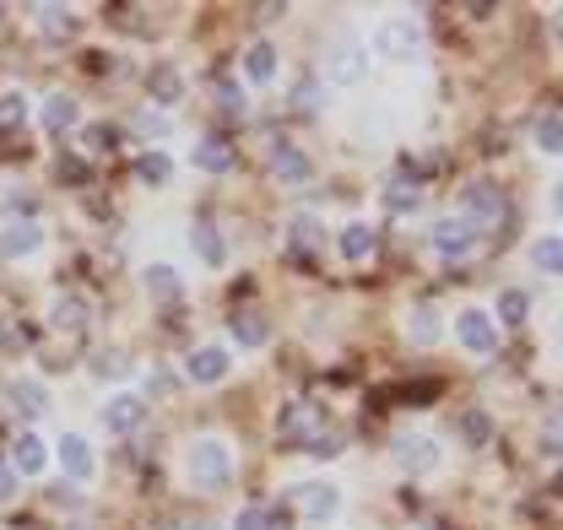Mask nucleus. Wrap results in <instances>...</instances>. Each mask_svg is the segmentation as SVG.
<instances>
[{
  "mask_svg": "<svg viewBox=\"0 0 563 530\" xmlns=\"http://www.w3.org/2000/svg\"><path fill=\"white\" fill-rule=\"evenodd\" d=\"M185 476L190 487H222L233 476V444L222 433H196L185 444Z\"/></svg>",
  "mask_w": 563,
  "mask_h": 530,
  "instance_id": "nucleus-1",
  "label": "nucleus"
},
{
  "mask_svg": "<svg viewBox=\"0 0 563 530\" xmlns=\"http://www.w3.org/2000/svg\"><path fill=\"white\" fill-rule=\"evenodd\" d=\"M287 498H292V509H298V520L303 526H336L342 520V509H347V493L336 487V482H325V476H309V482H292L287 487Z\"/></svg>",
  "mask_w": 563,
  "mask_h": 530,
  "instance_id": "nucleus-2",
  "label": "nucleus"
},
{
  "mask_svg": "<svg viewBox=\"0 0 563 530\" xmlns=\"http://www.w3.org/2000/svg\"><path fill=\"white\" fill-rule=\"evenodd\" d=\"M363 76H368V38L336 33L325 49V87H357Z\"/></svg>",
  "mask_w": 563,
  "mask_h": 530,
  "instance_id": "nucleus-3",
  "label": "nucleus"
},
{
  "mask_svg": "<svg viewBox=\"0 0 563 530\" xmlns=\"http://www.w3.org/2000/svg\"><path fill=\"white\" fill-rule=\"evenodd\" d=\"M422 49V22L418 16H385L368 38V55H385V60H412Z\"/></svg>",
  "mask_w": 563,
  "mask_h": 530,
  "instance_id": "nucleus-4",
  "label": "nucleus"
},
{
  "mask_svg": "<svg viewBox=\"0 0 563 530\" xmlns=\"http://www.w3.org/2000/svg\"><path fill=\"white\" fill-rule=\"evenodd\" d=\"M428 244H433V255L439 261H472L477 255V244H483V233L466 222V217H439L433 228H428Z\"/></svg>",
  "mask_w": 563,
  "mask_h": 530,
  "instance_id": "nucleus-5",
  "label": "nucleus"
},
{
  "mask_svg": "<svg viewBox=\"0 0 563 530\" xmlns=\"http://www.w3.org/2000/svg\"><path fill=\"white\" fill-rule=\"evenodd\" d=\"M504 211H509V206H504V190H498L493 179H472V185L461 190V211H455V217H466L477 233H493V228L504 222Z\"/></svg>",
  "mask_w": 563,
  "mask_h": 530,
  "instance_id": "nucleus-6",
  "label": "nucleus"
},
{
  "mask_svg": "<svg viewBox=\"0 0 563 530\" xmlns=\"http://www.w3.org/2000/svg\"><path fill=\"white\" fill-rule=\"evenodd\" d=\"M146 417H152V406H146L141 390H114V396L103 400V411H98V422H103L109 439H131Z\"/></svg>",
  "mask_w": 563,
  "mask_h": 530,
  "instance_id": "nucleus-7",
  "label": "nucleus"
},
{
  "mask_svg": "<svg viewBox=\"0 0 563 530\" xmlns=\"http://www.w3.org/2000/svg\"><path fill=\"white\" fill-rule=\"evenodd\" d=\"M228 374H233V346H228V341H207V346H196V352L185 357V379H190L196 390L222 385Z\"/></svg>",
  "mask_w": 563,
  "mask_h": 530,
  "instance_id": "nucleus-8",
  "label": "nucleus"
},
{
  "mask_svg": "<svg viewBox=\"0 0 563 530\" xmlns=\"http://www.w3.org/2000/svg\"><path fill=\"white\" fill-rule=\"evenodd\" d=\"M390 461H396V471H407V476H428V471H439L444 450L428 433H396L390 439Z\"/></svg>",
  "mask_w": 563,
  "mask_h": 530,
  "instance_id": "nucleus-9",
  "label": "nucleus"
},
{
  "mask_svg": "<svg viewBox=\"0 0 563 530\" xmlns=\"http://www.w3.org/2000/svg\"><path fill=\"white\" fill-rule=\"evenodd\" d=\"M5 465L22 476V482H33V476H44L49 465H55V444L44 439V433H33V428H22L16 439H11V455H5Z\"/></svg>",
  "mask_w": 563,
  "mask_h": 530,
  "instance_id": "nucleus-10",
  "label": "nucleus"
},
{
  "mask_svg": "<svg viewBox=\"0 0 563 530\" xmlns=\"http://www.w3.org/2000/svg\"><path fill=\"white\" fill-rule=\"evenodd\" d=\"M44 222L38 217H5L0 222V261H33L44 250Z\"/></svg>",
  "mask_w": 563,
  "mask_h": 530,
  "instance_id": "nucleus-11",
  "label": "nucleus"
},
{
  "mask_svg": "<svg viewBox=\"0 0 563 530\" xmlns=\"http://www.w3.org/2000/svg\"><path fill=\"white\" fill-rule=\"evenodd\" d=\"M55 465L66 471V482H92V476H98V450H92V439H87V433H60Z\"/></svg>",
  "mask_w": 563,
  "mask_h": 530,
  "instance_id": "nucleus-12",
  "label": "nucleus"
},
{
  "mask_svg": "<svg viewBox=\"0 0 563 530\" xmlns=\"http://www.w3.org/2000/svg\"><path fill=\"white\" fill-rule=\"evenodd\" d=\"M455 341H461L472 357H488L493 346H498V325H493L488 309H461V314H455Z\"/></svg>",
  "mask_w": 563,
  "mask_h": 530,
  "instance_id": "nucleus-13",
  "label": "nucleus"
},
{
  "mask_svg": "<svg viewBox=\"0 0 563 530\" xmlns=\"http://www.w3.org/2000/svg\"><path fill=\"white\" fill-rule=\"evenodd\" d=\"M5 406L22 411V417H44L49 411V385L38 374H16V379H5Z\"/></svg>",
  "mask_w": 563,
  "mask_h": 530,
  "instance_id": "nucleus-14",
  "label": "nucleus"
},
{
  "mask_svg": "<svg viewBox=\"0 0 563 530\" xmlns=\"http://www.w3.org/2000/svg\"><path fill=\"white\" fill-rule=\"evenodd\" d=\"M33 114H38V125H44L49 135L81 131V103H76L70 92H49V98H44V103H38Z\"/></svg>",
  "mask_w": 563,
  "mask_h": 530,
  "instance_id": "nucleus-15",
  "label": "nucleus"
},
{
  "mask_svg": "<svg viewBox=\"0 0 563 530\" xmlns=\"http://www.w3.org/2000/svg\"><path fill=\"white\" fill-rule=\"evenodd\" d=\"M228 341H233L239 352H261V346L272 341L266 314H261V309H233V314H228Z\"/></svg>",
  "mask_w": 563,
  "mask_h": 530,
  "instance_id": "nucleus-16",
  "label": "nucleus"
},
{
  "mask_svg": "<svg viewBox=\"0 0 563 530\" xmlns=\"http://www.w3.org/2000/svg\"><path fill=\"white\" fill-rule=\"evenodd\" d=\"M277 66H282V55L272 38H255V44L239 55V70H244L250 87H272V81H277Z\"/></svg>",
  "mask_w": 563,
  "mask_h": 530,
  "instance_id": "nucleus-17",
  "label": "nucleus"
},
{
  "mask_svg": "<svg viewBox=\"0 0 563 530\" xmlns=\"http://www.w3.org/2000/svg\"><path fill=\"white\" fill-rule=\"evenodd\" d=\"M272 179H282V185H309L314 179V157L303 152V146H272Z\"/></svg>",
  "mask_w": 563,
  "mask_h": 530,
  "instance_id": "nucleus-18",
  "label": "nucleus"
},
{
  "mask_svg": "<svg viewBox=\"0 0 563 530\" xmlns=\"http://www.w3.org/2000/svg\"><path fill=\"white\" fill-rule=\"evenodd\" d=\"M141 287H146L152 303H174V298L185 292V276H179V265L152 261V265H141Z\"/></svg>",
  "mask_w": 563,
  "mask_h": 530,
  "instance_id": "nucleus-19",
  "label": "nucleus"
},
{
  "mask_svg": "<svg viewBox=\"0 0 563 530\" xmlns=\"http://www.w3.org/2000/svg\"><path fill=\"white\" fill-rule=\"evenodd\" d=\"M379 206H385L390 217H412V211H422V185L412 179V174H396V179H385Z\"/></svg>",
  "mask_w": 563,
  "mask_h": 530,
  "instance_id": "nucleus-20",
  "label": "nucleus"
},
{
  "mask_svg": "<svg viewBox=\"0 0 563 530\" xmlns=\"http://www.w3.org/2000/svg\"><path fill=\"white\" fill-rule=\"evenodd\" d=\"M314 422H320V411H314L309 400H282V411H277V433L282 439L309 444V439H314Z\"/></svg>",
  "mask_w": 563,
  "mask_h": 530,
  "instance_id": "nucleus-21",
  "label": "nucleus"
},
{
  "mask_svg": "<svg viewBox=\"0 0 563 530\" xmlns=\"http://www.w3.org/2000/svg\"><path fill=\"white\" fill-rule=\"evenodd\" d=\"M439 335H444V314H439L433 303H412V309H407V341H412V346H433Z\"/></svg>",
  "mask_w": 563,
  "mask_h": 530,
  "instance_id": "nucleus-22",
  "label": "nucleus"
},
{
  "mask_svg": "<svg viewBox=\"0 0 563 530\" xmlns=\"http://www.w3.org/2000/svg\"><path fill=\"white\" fill-rule=\"evenodd\" d=\"M374 244H379V233H374L368 222H347L342 239H336V250H342V261L347 265H363L368 255H374Z\"/></svg>",
  "mask_w": 563,
  "mask_h": 530,
  "instance_id": "nucleus-23",
  "label": "nucleus"
},
{
  "mask_svg": "<svg viewBox=\"0 0 563 530\" xmlns=\"http://www.w3.org/2000/svg\"><path fill=\"white\" fill-rule=\"evenodd\" d=\"M190 163H196L201 174H228V168H233V146H228L222 135H201L196 152H190Z\"/></svg>",
  "mask_w": 563,
  "mask_h": 530,
  "instance_id": "nucleus-24",
  "label": "nucleus"
},
{
  "mask_svg": "<svg viewBox=\"0 0 563 530\" xmlns=\"http://www.w3.org/2000/svg\"><path fill=\"white\" fill-rule=\"evenodd\" d=\"M146 92H152V109H174V103L185 98V81H179V70L174 66H152Z\"/></svg>",
  "mask_w": 563,
  "mask_h": 530,
  "instance_id": "nucleus-25",
  "label": "nucleus"
},
{
  "mask_svg": "<svg viewBox=\"0 0 563 530\" xmlns=\"http://www.w3.org/2000/svg\"><path fill=\"white\" fill-rule=\"evenodd\" d=\"M526 314H531V298H526L520 287L498 292V309H493V325H498V331H515V325H526Z\"/></svg>",
  "mask_w": 563,
  "mask_h": 530,
  "instance_id": "nucleus-26",
  "label": "nucleus"
},
{
  "mask_svg": "<svg viewBox=\"0 0 563 530\" xmlns=\"http://www.w3.org/2000/svg\"><path fill=\"white\" fill-rule=\"evenodd\" d=\"M27 120H33V98L22 87H5L0 92V131H22Z\"/></svg>",
  "mask_w": 563,
  "mask_h": 530,
  "instance_id": "nucleus-27",
  "label": "nucleus"
},
{
  "mask_svg": "<svg viewBox=\"0 0 563 530\" xmlns=\"http://www.w3.org/2000/svg\"><path fill=\"white\" fill-rule=\"evenodd\" d=\"M87 320H92V309H87V298H76V292H70V298H55V309H49V325H55L60 335L81 331Z\"/></svg>",
  "mask_w": 563,
  "mask_h": 530,
  "instance_id": "nucleus-28",
  "label": "nucleus"
},
{
  "mask_svg": "<svg viewBox=\"0 0 563 530\" xmlns=\"http://www.w3.org/2000/svg\"><path fill=\"white\" fill-rule=\"evenodd\" d=\"M190 244H196V255H201L207 265H228V244H222V233L211 228L207 217H201V222L190 228Z\"/></svg>",
  "mask_w": 563,
  "mask_h": 530,
  "instance_id": "nucleus-29",
  "label": "nucleus"
},
{
  "mask_svg": "<svg viewBox=\"0 0 563 530\" xmlns=\"http://www.w3.org/2000/svg\"><path fill=\"white\" fill-rule=\"evenodd\" d=\"M531 265H537L542 276H563V233H542V239L531 244Z\"/></svg>",
  "mask_w": 563,
  "mask_h": 530,
  "instance_id": "nucleus-30",
  "label": "nucleus"
},
{
  "mask_svg": "<svg viewBox=\"0 0 563 530\" xmlns=\"http://www.w3.org/2000/svg\"><path fill=\"white\" fill-rule=\"evenodd\" d=\"M217 103H222V114L244 120V114H250V92H244V81H239V76H217Z\"/></svg>",
  "mask_w": 563,
  "mask_h": 530,
  "instance_id": "nucleus-31",
  "label": "nucleus"
},
{
  "mask_svg": "<svg viewBox=\"0 0 563 530\" xmlns=\"http://www.w3.org/2000/svg\"><path fill=\"white\" fill-rule=\"evenodd\" d=\"M136 174L146 179V185H168V174H174V157L163 152V146H146L136 157Z\"/></svg>",
  "mask_w": 563,
  "mask_h": 530,
  "instance_id": "nucleus-32",
  "label": "nucleus"
},
{
  "mask_svg": "<svg viewBox=\"0 0 563 530\" xmlns=\"http://www.w3.org/2000/svg\"><path fill=\"white\" fill-rule=\"evenodd\" d=\"M325 239V228H320V217H309V211H298L292 222H287V244L292 250H314Z\"/></svg>",
  "mask_w": 563,
  "mask_h": 530,
  "instance_id": "nucleus-33",
  "label": "nucleus"
},
{
  "mask_svg": "<svg viewBox=\"0 0 563 530\" xmlns=\"http://www.w3.org/2000/svg\"><path fill=\"white\" fill-rule=\"evenodd\" d=\"M461 444H466V450H488L493 444V417L488 411H466V417H461Z\"/></svg>",
  "mask_w": 563,
  "mask_h": 530,
  "instance_id": "nucleus-34",
  "label": "nucleus"
},
{
  "mask_svg": "<svg viewBox=\"0 0 563 530\" xmlns=\"http://www.w3.org/2000/svg\"><path fill=\"white\" fill-rule=\"evenodd\" d=\"M531 141H537V152H542V157H563V120H559V114L537 120V131H531Z\"/></svg>",
  "mask_w": 563,
  "mask_h": 530,
  "instance_id": "nucleus-35",
  "label": "nucleus"
},
{
  "mask_svg": "<svg viewBox=\"0 0 563 530\" xmlns=\"http://www.w3.org/2000/svg\"><path fill=\"white\" fill-rule=\"evenodd\" d=\"M292 109H298V114H320V109H325V81L303 76V81L292 87Z\"/></svg>",
  "mask_w": 563,
  "mask_h": 530,
  "instance_id": "nucleus-36",
  "label": "nucleus"
},
{
  "mask_svg": "<svg viewBox=\"0 0 563 530\" xmlns=\"http://www.w3.org/2000/svg\"><path fill=\"white\" fill-rule=\"evenodd\" d=\"M38 27L49 38H70L76 33V11H66V5H38Z\"/></svg>",
  "mask_w": 563,
  "mask_h": 530,
  "instance_id": "nucleus-37",
  "label": "nucleus"
},
{
  "mask_svg": "<svg viewBox=\"0 0 563 530\" xmlns=\"http://www.w3.org/2000/svg\"><path fill=\"white\" fill-rule=\"evenodd\" d=\"M136 131L146 135V141H168V135H174V120H168L163 109H141V114H136Z\"/></svg>",
  "mask_w": 563,
  "mask_h": 530,
  "instance_id": "nucleus-38",
  "label": "nucleus"
},
{
  "mask_svg": "<svg viewBox=\"0 0 563 530\" xmlns=\"http://www.w3.org/2000/svg\"><path fill=\"white\" fill-rule=\"evenodd\" d=\"M228 530H277V515L261 509V504H250V509H239V515L228 520Z\"/></svg>",
  "mask_w": 563,
  "mask_h": 530,
  "instance_id": "nucleus-39",
  "label": "nucleus"
},
{
  "mask_svg": "<svg viewBox=\"0 0 563 530\" xmlns=\"http://www.w3.org/2000/svg\"><path fill=\"white\" fill-rule=\"evenodd\" d=\"M92 374H98V379H125V374H131V368H125V352H98V357H92Z\"/></svg>",
  "mask_w": 563,
  "mask_h": 530,
  "instance_id": "nucleus-40",
  "label": "nucleus"
},
{
  "mask_svg": "<svg viewBox=\"0 0 563 530\" xmlns=\"http://www.w3.org/2000/svg\"><path fill=\"white\" fill-rule=\"evenodd\" d=\"M16 493H22V476L0 461V509H5V504H16Z\"/></svg>",
  "mask_w": 563,
  "mask_h": 530,
  "instance_id": "nucleus-41",
  "label": "nucleus"
},
{
  "mask_svg": "<svg viewBox=\"0 0 563 530\" xmlns=\"http://www.w3.org/2000/svg\"><path fill=\"white\" fill-rule=\"evenodd\" d=\"M336 450H342V433H325V439L314 433V439H309V455H314V461H331Z\"/></svg>",
  "mask_w": 563,
  "mask_h": 530,
  "instance_id": "nucleus-42",
  "label": "nucleus"
},
{
  "mask_svg": "<svg viewBox=\"0 0 563 530\" xmlns=\"http://www.w3.org/2000/svg\"><path fill=\"white\" fill-rule=\"evenodd\" d=\"M537 450H542L548 461H559V455H563V433H559V428H548V433L537 439Z\"/></svg>",
  "mask_w": 563,
  "mask_h": 530,
  "instance_id": "nucleus-43",
  "label": "nucleus"
},
{
  "mask_svg": "<svg viewBox=\"0 0 563 530\" xmlns=\"http://www.w3.org/2000/svg\"><path fill=\"white\" fill-rule=\"evenodd\" d=\"M553 217H559V222H563V179H559V185H553Z\"/></svg>",
  "mask_w": 563,
  "mask_h": 530,
  "instance_id": "nucleus-44",
  "label": "nucleus"
},
{
  "mask_svg": "<svg viewBox=\"0 0 563 530\" xmlns=\"http://www.w3.org/2000/svg\"><path fill=\"white\" fill-rule=\"evenodd\" d=\"M553 38H559V44H563V5H559V11H553Z\"/></svg>",
  "mask_w": 563,
  "mask_h": 530,
  "instance_id": "nucleus-45",
  "label": "nucleus"
},
{
  "mask_svg": "<svg viewBox=\"0 0 563 530\" xmlns=\"http://www.w3.org/2000/svg\"><path fill=\"white\" fill-rule=\"evenodd\" d=\"M553 493H559V498H563V471H559V476H553Z\"/></svg>",
  "mask_w": 563,
  "mask_h": 530,
  "instance_id": "nucleus-46",
  "label": "nucleus"
},
{
  "mask_svg": "<svg viewBox=\"0 0 563 530\" xmlns=\"http://www.w3.org/2000/svg\"><path fill=\"white\" fill-rule=\"evenodd\" d=\"M559 346H563V314H559Z\"/></svg>",
  "mask_w": 563,
  "mask_h": 530,
  "instance_id": "nucleus-47",
  "label": "nucleus"
},
{
  "mask_svg": "<svg viewBox=\"0 0 563 530\" xmlns=\"http://www.w3.org/2000/svg\"><path fill=\"white\" fill-rule=\"evenodd\" d=\"M559 428H563V406H559Z\"/></svg>",
  "mask_w": 563,
  "mask_h": 530,
  "instance_id": "nucleus-48",
  "label": "nucleus"
}]
</instances>
